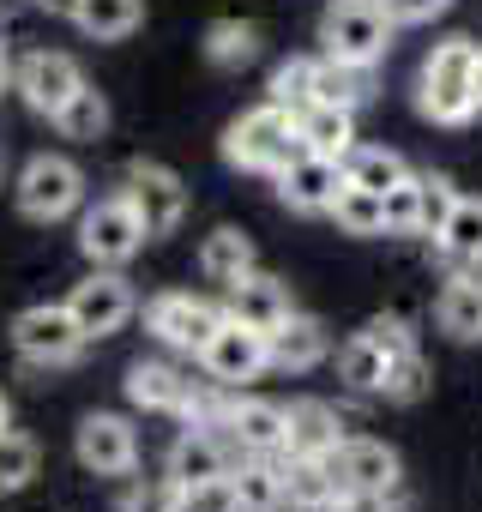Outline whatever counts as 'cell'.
Masks as SVG:
<instances>
[{"label":"cell","instance_id":"obj_1","mask_svg":"<svg viewBox=\"0 0 482 512\" xmlns=\"http://www.w3.org/2000/svg\"><path fill=\"white\" fill-rule=\"evenodd\" d=\"M416 109L434 127H464L482 109V49L470 37H446L428 49L416 79Z\"/></svg>","mask_w":482,"mask_h":512},{"label":"cell","instance_id":"obj_2","mask_svg":"<svg viewBox=\"0 0 482 512\" xmlns=\"http://www.w3.org/2000/svg\"><path fill=\"white\" fill-rule=\"evenodd\" d=\"M296 151H302V133H296V109H284V103H260L241 121H229V133H223V157L235 169L278 175Z\"/></svg>","mask_w":482,"mask_h":512},{"label":"cell","instance_id":"obj_3","mask_svg":"<svg viewBox=\"0 0 482 512\" xmlns=\"http://www.w3.org/2000/svg\"><path fill=\"white\" fill-rule=\"evenodd\" d=\"M320 43H326L332 61L374 67L392 49V19H386L380 0H332L326 19H320Z\"/></svg>","mask_w":482,"mask_h":512},{"label":"cell","instance_id":"obj_4","mask_svg":"<svg viewBox=\"0 0 482 512\" xmlns=\"http://www.w3.org/2000/svg\"><path fill=\"white\" fill-rule=\"evenodd\" d=\"M79 205H85V169H79L73 157L43 151V157H31V163L19 169V211H25L31 223H61V217H73Z\"/></svg>","mask_w":482,"mask_h":512},{"label":"cell","instance_id":"obj_5","mask_svg":"<svg viewBox=\"0 0 482 512\" xmlns=\"http://www.w3.org/2000/svg\"><path fill=\"white\" fill-rule=\"evenodd\" d=\"M85 344H91V338L79 332V320H73L67 302L25 308V314L13 320V350H19L25 362H37V368H67V362H79Z\"/></svg>","mask_w":482,"mask_h":512},{"label":"cell","instance_id":"obj_6","mask_svg":"<svg viewBox=\"0 0 482 512\" xmlns=\"http://www.w3.org/2000/svg\"><path fill=\"white\" fill-rule=\"evenodd\" d=\"M139 241H145V223L127 205V193H109L79 217V253L91 266H127L139 253Z\"/></svg>","mask_w":482,"mask_h":512},{"label":"cell","instance_id":"obj_7","mask_svg":"<svg viewBox=\"0 0 482 512\" xmlns=\"http://www.w3.org/2000/svg\"><path fill=\"white\" fill-rule=\"evenodd\" d=\"M217 326H223V308H211V302H199V296H187V290H163V296H151V308H145V332H151L157 344H169V350H187V356H199Z\"/></svg>","mask_w":482,"mask_h":512},{"label":"cell","instance_id":"obj_8","mask_svg":"<svg viewBox=\"0 0 482 512\" xmlns=\"http://www.w3.org/2000/svg\"><path fill=\"white\" fill-rule=\"evenodd\" d=\"M121 193H127V205L139 211L145 235H175L181 217H187V181H181L175 169H163V163H133Z\"/></svg>","mask_w":482,"mask_h":512},{"label":"cell","instance_id":"obj_9","mask_svg":"<svg viewBox=\"0 0 482 512\" xmlns=\"http://www.w3.org/2000/svg\"><path fill=\"white\" fill-rule=\"evenodd\" d=\"M199 362H205V374H211L217 386H248V380H260V374L272 368L266 332H254V326H241V320L223 314V326L211 332V344L199 350Z\"/></svg>","mask_w":482,"mask_h":512},{"label":"cell","instance_id":"obj_10","mask_svg":"<svg viewBox=\"0 0 482 512\" xmlns=\"http://www.w3.org/2000/svg\"><path fill=\"white\" fill-rule=\"evenodd\" d=\"M13 85H19V97L37 109V115H61L79 91H85V73H79V61L73 55H55V49H37V55H25L19 67H13Z\"/></svg>","mask_w":482,"mask_h":512},{"label":"cell","instance_id":"obj_11","mask_svg":"<svg viewBox=\"0 0 482 512\" xmlns=\"http://www.w3.org/2000/svg\"><path fill=\"white\" fill-rule=\"evenodd\" d=\"M67 308H73V320H79L85 338H109V332H121L133 320V284L115 266H97L85 284H73Z\"/></svg>","mask_w":482,"mask_h":512},{"label":"cell","instance_id":"obj_12","mask_svg":"<svg viewBox=\"0 0 482 512\" xmlns=\"http://www.w3.org/2000/svg\"><path fill=\"white\" fill-rule=\"evenodd\" d=\"M326 464H332L338 494H392L398 488V452L386 440H368V434L338 440V452Z\"/></svg>","mask_w":482,"mask_h":512},{"label":"cell","instance_id":"obj_13","mask_svg":"<svg viewBox=\"0 0 482 512\" xmlns=\"http://www.w3.org/2000/svg\"><path fill=\"white\" fill-rule=\"evenodd\" d=\"M73 446H79V464H85L91 476H127V470L139 464V434H133V422H127V416H109V410L85 416Z\"/></svg>","mask_w":482,"mask_h":512},{"label":"cell","instance_id":"obj_14","mask_svg":"<svg viewBox=\"0 0 482 512\" xmlns=\"http://www.w3.org/2000/svg\"><path fill=\"white\" fill-rule=\"evenodd\" d=\"M223 428L241 452H254V458H284L290 446V410L272 404V398H235L223 404Z\"/></svg>","mask_w":482,"mask_h":512},{"label":"cell","instance_id":"obj_15","mask_svg":"<svg viewBox=\"0 0 482 512\" xmlns=\"http://www.w3.org/2000/svg\"><path fill=\"white\" fill-rule=\"evenodd\" d=\"M338 187H344V169H338L332 157H320V151H296V157L278 169V199H284L290 211H332Z\"/></svg>","mask_w":482,"mask_h":512},{"label":"cell","instance_id":"obj_16","mask_svg":"<svg viewBox=\"0 0 482 512\" xmlns=\"http://www.w3.org/2000/svg\"><path fill=\"white\" fill-rule=\"evenodd\" d=\"M223 314L241 320V326H254V332H272V326H284V320L296 314V302H290V290H284L278 278L241 272V278L229 284V296H223Z\"/></svg>","mask_w":482,"mask_h":512},{"label":"cell","instance_id":"obj_17","mask_svg":"<svg viewBox=\"0 0 482 512\" xmlns=\"http://www.w3.org/2000/svg\"><path fill=\"white\" fill-rule=\"evenodd\" d=\"M229 470H235V464H229L223 440H217V434H205V428H187V434L169 446V482H175V494L205 488V482H223Z\"/></svg>","mask_w":482,"mask_h":512},{"label":"cell","instance_id":"obj_18","mask_svg":"<svg viewBox=\"0 0 482 512\" xmlns=\"http://www.w3.org/2000/svg\"><path fill=\"white\" fill-rule=\"evenodd\" d=\"M326 350H332V338H326V326H320L314 314H290L284 326L266 332V356H272V368H284V374H308V368H320Z\"/></svg>","mask_w":482,"mask_h":512},{"label":"cell","instance_id":"obj_19","mask_svg":"<svg viewBox=\"0 0 482 512\" xmlns=\"http://www.w3.org/2000/svg\"><path fill=\"white\" fill-rule=\"evenodd\" d=\"M296 133H302V151H320V157L344 163L356 151V109L308 103V109H296Z\"/></svg>","mask_w":482,"mask_h":512},{"label":"cell","instance_id":"obj_20","mask_svg":"<svg viewBox=\"0 0 482 512\" xmlns=\"http://www.w3.org/2000/svg\"><path fill=\"white\" fill-rule=\"evenodd\" d=\"M127 398L139 410H175V416H193V386L181 368L169 362H133L127 368Z\"/></svg>","mask_w":482,"mask_h":512},{"label":"cell","instance_id":"obj_21","mask_svg":"<svg viewBox=\"0 0 482 512\" xmlns=\"http://www.w3.org/2000/svg\"><path fill=\"white\" fill-rule=\"evenodd\" d=\"M434 320L452 344H482V278L476 272H452L440 302H434Z\"/></svg>","mask_w":482,"mask_h":512},{"label":"cell","instance_id":"obj_22","mask_svg":"<svg viewBox=\"0 0 482 512\" xmlns=\"http://www.w3.org/2000/svg\"><path fill=\"white\" fill-rule=\"evenodd\" d=\"M338 440H344V428H338L332 404H320V398H296L290 404V446H284V458H332Z\"/></svg>","mask_w":482,"mask_h":512},{"label":"cell","instance_id":"obj_23","mask_svg":"<svg viewBox=\"0 0 482 512\" xmlns=\"http://www.w3.org/2000/svg\"><path fill=\"white\" fill-rule=\"evenodd\" d=\"M434 247H440V260H446V266H458V272H482V199H464V193H458V205H452V217L440 223Z\"/></svg>","mask_w":482,"mask_h":512},{"label":"cell","instance_id":"obj_24","mask_svg":"<svg viewBox=\"0 0 482 512\" xmlns=\"http://www.w3.org/2000/svg\"><path fill=\"white\" fill-rule=\"evenodd\" d=\"M199 272H205L211 284H223V290H229L241 272H254V241L241 235V229H229V223H223V229H211V235L199 241Z\"/></svg>","mask_w":482,"mask_h":512},{"label":"cell","instance_id":"obj_25","mask_svg":"<svg viewBox=\"0 0 482 512\" xmlns=\"http://www.w3.org/2000/svg\"><path fill=\"white\" fill-rule=\"evenodd\" d=\"M73 25L91 37V43H121L145 25V0H79Z\"/></svg>","mask_w":482,"mask_h":512},{"label":"cell","instance_id":"obj_26","mask_svg":"<svg viewBox=\"0 0 482 512\" xmlns=\"http://www.w3.org/2000/svg\"><path fill=\"white\" fill-rule=\"evenodd\" d=\"M284 500L296 512H326L338 500V482H332V464L326 458H284Z\"/></svg>","mask_w":482,"mask_h":512},{"label":"cell","instance_id":"obj_27","mask_svg":"<svg viewBox=\"0 0 482 512\" xmlns=\"http://www.w3.org/2000/svg\"><path fill=\"white\" fill-rule=\"evenodd\" d=\"M229 488H235V500H241V506L278 512V506H284V464H278V458H254V452H248V464H235V470H229Z\"/></svg>","mask_w":482,"mask_h":512},{"label":"cell","instance_id":"obj_28","mask_svg":"<svg viewBox=\"0 0 482 512\" xmlns=\"http://www.w3.org/2000/svg\"><path fill=\"white\" fill-rule=\"evenodd\" d=\"M374 97V67H350V61H332L320 55V73H314V103H338V109H356Z\"/></svg>","mask_w":482,"mask_h":512},{"label":"cell","instance_id":"obj_29","mask_svg":"<svg viewBox=\"0 0 482 512\" xmlns=\"http://www.w3.org/2000/svg\"><path fill=\"white\" fill-rule=\"evenodd\" d=\"M254 55H260V31H254L248 19H217V25L205 31V61H211V67H223V73L248 67Z\"/></svg>","mask_w":482,"mask_h":512},{"label":"cell","instance_id":"obj_30","mask_svg":"<svg viewBox=\"0 0 482 512\" xmlns=\"http://www.w3.org/2000/svg\"><path fill=\"white\" fill-rule=\"evenodd\" d=\"M410 175V163L398 157V151H386V145H356L350 157H344V181H356V187H368V193H386V187H398Z\"/></svg>","mask_w":482,"mask_h":512},{"label":"cell","instance_id":"obj_31","mask_svg":"<svg viewBox=\"0 0 482 512\" xmlns=\"http://www.w3.org/2000/svg\"><path fill=\"white\" fill-rule=\"evenodd\" d=\"M332 217H338L344 235H386V193H368V187L344 181L338 199H332Z\"/></svg>","mask_w":482,"mask_h":512},{"label":"cell","instance_id":"obj_32","mask_svg":"<svg viewBox=\"0 0 482 512\" xmlns=\"http://www.w3.org/2000/svg\"><path fill=\"white\" fill-rule=\"evenodd\" d=\"M386 350L368 338V332H356L344 350H338V380L350 386V392H380V380H386Z\"/></svg>","mask_w":482,"mask_h":512},{"label":"cell","instance_id":"obj_33","mask_svg":"<svg viewBox=\"0 0 482 512\" xmlns=\"http://www.w3.org/2000/svg\"><path fill=\"white\" fill-rule=\"evenodd\" d=\"M37 464H43V452H37V440H31V434H19V428H0V494H19V488H31Z\"/></svg>","mask_w":482,"mask_h":512},{"label":"cell","instance_id":"obj_34","mask_svg":"<svg viewBox=\"0 0 482 512\" xmlns=\"http://www.w3.org/2000/svg\"><path fill=\"white\" fill-rule=\"evenodd\" d=\"M422 392H428V362H422L416 350L392 356V362H386V380H380V398H386V404H416Z\"/></svg>","mask_w":482,"mask_h":512},{"label":"cell","instance_id":"obj_35","mask_svg":"<svg viewBox=\"0 0 482 512\" xmlns=\"http://www.w3.org/2000/svg\"><path fill=\"white\" fill-rule=\"evenodd\" d=\"M314 73H320V61L290 55V61L272 73V103H284V109H308V103H314Z\"/></svg>","mask_w":482,"mask_h":512},{"label":"cell","instance_id":"obj_36","mask_svg":"<svg viewBox=\"0 0 482 512\" xmlns=\"http://www.w3.org/2000/svg\"><path fill=\"white\" fill-rule=\"evenodd\" d=\"M55 127H61L67 139H97V133L109 127V103H103V97L85 85V91H79V97H73V103L55 115Z\"/></svg>","mask_w":482,"mask_h":512},{"label":"cell","instance_id":"obj_37","mask_svg":"<svg viewBox=\"0 0 482 512\" xmlns=\"http://www.w3.org/2000/svg\"><path fill=\"white\" fill-rule=\"evenodd\" d=\"M416 193H422V223H416V235H440V223H446L452 205H458V187H452L446 175H416Z\"/></svg>","mask_w":482,"mask_h":512},{"label":"cell","instance_id":"obj_38","mask_svg":"<svg viewBox=\"0 0 482 512\" xmlns=\"http://www.w3.org/2000/svg\"><path fill=\"white\" fill-rule=\"evenodd\" d=\"M422 223V193H416V175H404L398 187H386V235H416Z\"/></svg>","mask_w":482,"mask_h":512},{"label":"cell","instance_id":"obj_39","mask_svg":"<svg viewBox=\"0 0 482 512\" xmlns=\"http://www.w3.org/2000/svg\"><path fill=\"white\" fill-rule=\"evenodd\" d=\"M362 332H368V338H374L386 356H404V350H416V338H410V326H404L398 314H380V320H368Z\"/></svg>","mask_w":482,"mask_h":512},{"label":"cell","instance_id":"obj_40","mask_svg":"<svg viewBox=\"0 0 482 512\" xmlns=\"http://www.w3.org/2000/svg\"><path fill=\"white\" fill-rule=\"evenodd\" d=\"M380 7H386L392 25H428V19H440L452 7V0H380Z\"/></svg>","mask_w":482,"mask_h":512},{"label":"cell","instance_id":"obj_41","mask_svg":"<svg viewBox=\"0 0 482 512\" xmlns=\"http://www.w3.org/2000/svg\"><path fill=\"white\" fill-rule=\"evenodd\" d=\"M127 512H181V494H175V482H163V488H151V494H133Z\"/></svg>","mask_w":482,"mask_h":512},{"label":"cell","instance_id":"obj_42","mask_svg":"<svg viewBox=\"0 0 482 512\" xmlns=\"http://www.w3.org/2000/svg\"><path fill=\"white\" fill-rule=\"evenodd\" d=\"M326 512H392V494H338Z\"/></svg>","mask_w":482,"mask_h":512},{"label":"cell","instance_id":"obj_43","mask_svg":"<svg viewBox=\"0 0 482 512\" xmlns=\"http://www.w3.org/2000/svg\"><path fill=\"white\" fill-rule=\"evenodd\" d=\"M37 7H43L49 19H73V13H79V0H37Z\"/></svg>","mask_w":482,"mask_h":512},{"label":"cell","instance_id":"obj_44","mask_svg":"<svg viewBox=\"0 0 482 512\" xmlns=\"http://www.w3.org/2000/svg\"><path fill=\"white\" fill-rule=\"evenodd\" d=\"M13 85V61H7V49H0V91Z\"/></svg>","mask_w":482,"mask_h":512},{"label":"cell","instance_id":"obj_45","mask_svg":"<svg viewBox=\"0 0 482 512\" xmlns=\"http://www.w3.org/2000/svg\"><path fill=\"white\" fill-rule=\"evenodd\" d=\"M229 512H260V506H241V500H235V506H229Z\"/></svg>","mask_w":482,"mask_h":512},{"label":"cell","instance_id":"obj_46","mask_svg":"<svg viewBox=\"0 0 482 512\" xmlns=\"http://www.w3.org/2000/svg\"><path fill=\"white\" fill-rule=\"evenodd\" d=\"M0 428H7V398H0Z\"/></svg>","mask_w":482,"mask_h":512}]
</instances>
